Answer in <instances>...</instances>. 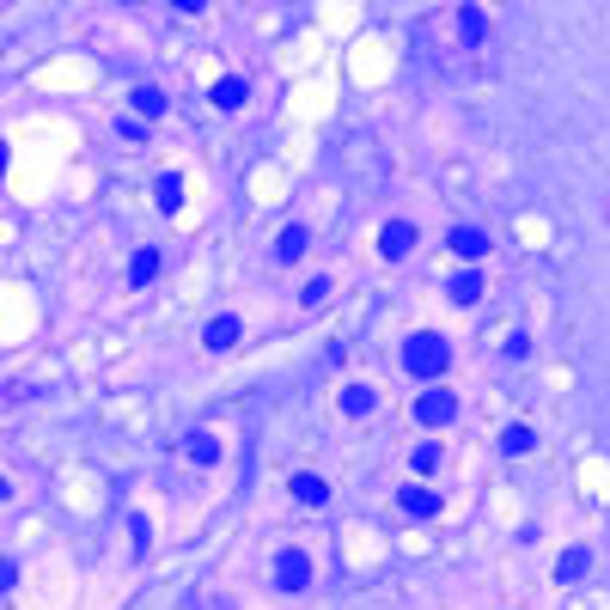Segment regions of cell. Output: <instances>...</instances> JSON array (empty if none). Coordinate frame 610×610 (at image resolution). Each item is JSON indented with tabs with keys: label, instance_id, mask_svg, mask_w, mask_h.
<instances>
[{
	"label": "cell",
	"instance_id": "17",
	"mask_svg": "<svg viewBox=\"0 0 610 610\" xmlns=\"http://www.w3.org/2000/svg\"><path fill=\"white\" fill-rule=\"evenodd\" d=\"M586 574H592V549H586V543L562 549V562H555V580H562V586H574V580H586Z\"/></svg>",
	"mask_w": 610,
	"mask_h": 610
},
{
	"label": "cell",
	"instance_id": "23",
	"mask_svg": "<svg viewBox=\"0 0 610 610\" xmlns=\"http://www.w3.org/2000/svg\"><path fill=\"white\" fill-rule=\"evenodd\" d=\"M507 360H531V336H525V330H513V336H507Z\"/></svg>",
	"mask_w": 610,
	"mask_h": 610
},
{
	"label": "cell",
	"instance_id": "1",
	"mask_svg": "<svg viewBox=\"0 0 610 610\" xmlns=\"http://www.w3.org/2000/svg\"><path fill=\"white\" fill-rule=\"evenodd\" d=\"M397 360H403L409 378H421V385H440L452 373V342L440 330H409L403 348H397Z\"/></svg>",
	"mask_w": 610,
	"mask_h": 610
},
{
	"label": "cell",
	"instance_id": "20",
	"mask_svg": "<svg viewBox=\"0 0 610 610\" xmlns=\"http://www.w3.org/2000/svg\"><path fill=\"white\" fill-rule=\"evenodd\" d=\"M409 464H415V476H434V470H440V440L409 445Z\"/></svg>",
	"mask_w": 610,
	"mask_h": 610
},
{
	"label": "cell",
	"instance_id": "16",
	"mask_svg": "<svg viewBox=\"0 0 610 610\" xmlns=\"http://www.w3.org/2000/svg\"><path fill=\"white\" fill-rule=\"evenodd\" d=\"M531 452H538V428H525V421L501 428V458H531Z\"/></svg>",
	"mask_w": 610,
	"mask_h": 610
},
{
	"label": "cell",
	"instance_id": "21",
	"mask_svg": "<svg viewBox=\"0 0 610 610\" xmlns=\"http://www.w3.org/2000/svg\"><path fill=\"white\" fill-rule=\"evenodd\" d=\"M330 293H336V281H330V275H311V281L300 287V305H324Z\"/></svg>",
	"mask_w": 610,
	"mask_h": 610
},
{
	"label": "cell",
	"instance_id": "5",
	"mask_svg": "<svg viewBox=\"0 0 610 610\" xmlns=\"http://www.w3.org/2000/svg\"><path fill=\"white\" fill-rule=\"evenodd\" d=\"M415 244H421V233H415V220H403V214L378 226V257H385V263H403Z\"/></svg>",
	"mask_w": 610,
	"mask_h": 610
},
{
	"label": "cell",
	"instance_id": "14",
	"mask_svg": "<svg viewBox=\"0 0 610 610\" xmlns=\"http://www.w3.org/2000/svg\"><path fill=\"white\" fill-rule=\"evenodd\" d=\"M482 293H488L482 269H452V281H445V300H452V305H476Z\"/></svg>",
	"mask_w": 610,
	"mask_h": 610
},
{
	"label": "cell",
	"instance_id": "9",
	"mask_svg": "<svg viewBox=\"0 0 610 610\" xmlns=\"http://www.w3.org/2000/svg\"><path fill=\"white\" fill-rule=\"evenodd\" d=\"M129 110H135L140 129H147V123H159V116L171 110V92H165V86H153V80H140L135 92H129Z\"/></svg>",
	"mask_w": 610,
	"mask_h": 610
},
{
	"label": "cell",
	"instance_id": "22",
	"mask_svg": "<svg viewBox=\"0 0 610 610\" xmlns=\"http://www.w3.org/2000/svg\"><path fill=\"white\" fill-rule=\"evenodd\" d=\"M129 538H135V555H147V549H153V525H147V513H135V519H129Z\"/></svg>",
	"mask_w": 610,
	"mask_h": 610
},
{
	"label": "cell",
	"instance_id": "26",
	"mask_svg": "<svg viewBox=\"0 0 610 610\" xmlns=\"http://www.w3.org/2000/svg\"><path fill=\"white\" fill-rule=\"evenodd\" d=\"M6 159H13V147H6V140H0V183H6Z\"/></svg>",
	"mask_w": 610,
	"mask_h": 610
},
{
	"label": "cell",
	"instance_id": "25",
	"mask_svg": "<svg viewBox=\"0 0 610 610\" xmlns=\"http://www.w3.org/2000/svg\"><path fill=\"white\" fill-rule=\"evenodd\" d=\"M13 586H19V568H13V562H0V592H13Z\"/></svg>",
	"mask_w": 610,
	"mask_h": 610
},
{
	"label": "cell",
	"instance_id": "8",
	"mask_svg": "<svg viewBox=\"0 0 610 610\" xmlns=\"http://www.w3.org/2000/svg\"><path fill=\"white\" fill-rule=\"evenodd\" d=\"M445 250L464 257V269H482V257H488V233H482V226H452V233H445Z\"/></svg>",
	"mask_w": 610,
	"mask_h": 610
},
{
	"label": "cell",
	"instance_id": "4",
	"mask_svg": "<svg viewBox=\"0 0 610 610\" xmlns=\"http://www.w3.org/2000/svg\"><path fill=\"white\" fill-rule=\"evenodd\" d=\"M440 488H428V482H403L397 488V513L403 519H415V525H428V519H440Z\"/></svg>",
	"mask_w": 610,
	"mask_h": 610
},
{
	"label": "cell",
	"instance_id": "2",
	"mask_svg": "<svg viewBox=\"0 0 610 610\" xmlns=\"http://www.w3.org/2000/svg\"><path fill=\"white\" fill-rule=\"evenodd\" d=\"M318 580V562L305 555L300 543H287V549H275V592H305Z\"/></svg>",
	"mask_w": 610,
	"mask_h": 610
},
{
	"label": "cell",
	"instance_id": "18",
	"mask_svg": "<svg viewBox=\"0 0 610 610\" xmlns=\"http://www.w3.org/2000/svg\"><path fill=\"white\" fill-rule=\"evenodd\" d=\"M153 281H159V250L140 244L135 257H129V287H153Z\"/></svg>",
	"mask_w": 610,
	"mask_h": 610
},
{
	"label": "cell",
	"instance_id": "11",
	"mask_svg": "<svg viewBox=\"0 0 610 610\" xmlns=\"http://www.w3.org/2000/svg\"><path fill=\"white\" fill-rule=\"evenodd\" d=\"M177 452H183L190 464H202V470H214V464H220V434H208V428H190V434L177 440Z\"/></svg>",
	"mask_w": 610,
	"mask_h": 610
},
{
	"label": "cell",
	"instance_id": "19",
	"mask_svg": "<svg viewBox=\"0 0 610 610\" xmlns=\"http://www.w3.org/2000/svg\"><path fill=\"white\" fill-rule=\"evenodd\" d=\"M488 31H495V25H488V13H482V6H458V37H464V43H488Z\"/></svg>",
	"mask_w": 610,
	"mask_h": 610
},
{
	"label": "cell",
	"instance_id": "24",
	"mask_svg": "<svg viewBox=\"0 0 610 610\" xmlns=\"http://www.w3.org/2000/svg\"><path fill=\"white\" fill-rule=\"evenodd\" d=\"M116 135H123V140H147V129H140L135 116H116Z\"/></svg>",
	"mask_w": 610,
	"mask_h": 610
},
{
	"label": "cell",
	"instance_id": "15",
	"mask_svg": "<svg viewBox=\"0 0 610 610\" xmlns=\"http://www.w3.org/2000/svg\"><path fill=\"white\" fill-rule=\"evenodd\" d=\"M153 202H159V214H183V177L177 171H159L153 177Z\"/></svg>",
	"mask_w": 610,
	"mask_h": 610
},
{
	"label": "cell",
	"instance_id": "10",
	"mask_svg": "<svg viewBox=\"0 0 610 610\" xmlns=\"http://www.w3.org/2000/svg\"><path fill=\"white\" fill-rule=\"evenodd\" d=\"M208 104H214V110H244V104H250V80H244V73H220V80L208 86Z\"/></svg>",
	"mask_w": 610,
	"mask_h": 610
},
{
	"label": "cell",
	"instance_id": "12",
	"mask_svg": "<svg viewBox=\"0 0 610 610\" xmlns=\"http://www.w3.org/2000/svg\"><path fill=\"white\" fill-rule=\"evenodd\" d=\"M287 495H293L300 507H330V482H324L318 470H293L287 476Z\"/></svg>",
	"mask_w": 610,
	"mask_h": 610
},
{
	"label": "cell",
	"instance_id": "6",
	"mask_svg": "<svg viewBox=\"0 0 610 610\" xmlns=\"http://www.w3.org/2000/svg\"><path fill=\"white\" fill-rule=\"evenodd\" d=\"M238 336H244V318H238V311H214V318L202 324V348H208V354L238 348Z\"/></svg>",
	"mask_w": 610,
	"mask_h": 610
},
{
	"label": "cell",
	"instance_id": "13",
	"mask_svg": "<svg viewBox=\"0 0 610 610\" xmlns=\"http://www.w3.org/2000/svg\"><path fill=\"white\" fill-rule=\"evenodd\" d=\"M305 250H311V226H305V220H287V226L275 233V263H300Z\"/></svg>",
	"mask_w": 610,
	"mask_h": 610
},
{
	"label": "cell",
	"instance_id": "3",
	"mask_svg": "<svg viewBox=\"0 0 610 610\" xmlns=\"http://www.w3.org/2000/svg\"><path fill=\"white\" fill-rule=\"evenodd\" d=\"M415 421L428 428V434H440L458 421V391H445V385H428L421 397H415Z\"/></svg>",
	"mask_w": 610,
	"mask_h": 610
},
{
	"label": "cell",
	"instance_id": "7",
	"mask_svg": "<svg viewBox=\"0 0 610 610\" xmlns=\"http://www.w3.org/2000/svg\"><path fill=\"white\" fill-rule=\"evenodd\" d=\"M336 409L348 415V421H373V415H378V391L367 385V378H348L342 397H336Z\"/></svg>",
	"mask_w": 610,
	"mask_h": 610
}]
</instances>
